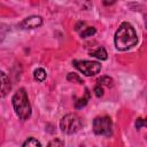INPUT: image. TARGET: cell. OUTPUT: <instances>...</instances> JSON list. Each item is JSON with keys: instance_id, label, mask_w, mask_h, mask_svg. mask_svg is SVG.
I'll return each instance as SVG.
<instances>
[{"instance_id": "cell-7", "label": "cell", "mask_w": 147, "mask_h": 147, "mask_svg": "<svg viewBox=\"0 0 147 147\" xmlns=\"http://www.w3.org/2000/svg\"><path fill=\"white\" fill-rule=\"evenodd\" d=\"M11 90V84L9 82V78L7 77V75L2 71L1 72V96L5 98L7 95V93Z\"/></svg>"}, {"instance_id": "cell-15", "label": "cell", "mask_w": 147, "mask_h": 147, "mask_svg": "<svg viewBox=\"0 0 147 147\" xmlns=\"http://www.w3.org/2000/svg\"><path fill=\"white\" fill-rule=\"evenodd\" d=\"M136 127L141 129V127H147V117L146 118H138L136 121Z\"/></svg>"}, {"instance_id": "cell-16", "label": "cell", "mask_w": 147, "mask_h": 147, "mask_svg": "<svg viewBox=\"0 0 147 147\" xmlns=\"http://www.w3.org/2000/svg\"><path fill=\"white\" fill-rule=\"evenodd\" d=\"M64 145V141H62V140H60L59 138H55L54 140H52V141H49L48 142V146L49 147H53V146H55V147H61V146H63Z\"/></svg>"}, {"instance_id": "cell-4", "label": "cell", "mask_w": 147, "mask_h": 147, "mask_svg": "<svg viewBox=\"0 0 147 147\" xmlns=\"http://www.w3.org/2000/svg\"><path fill=\"white\" fill-rule=\"evenodd\" d=\"M93 131L98 136L110 137L113 134V122L108 116H98L93 121Z\"/></svg>"}, {"instance_id": "cell-12", "label": "cell", "mask_w": 147, "mask_h": 147, "mask_svg": "<svg viewBox=\"0 0 147 147\" xmlns=\"http://www.w3.org/2000/svg\"><path fill=\"white\" fill-rule=\"evenodd\" d=\"M46 76H47V74H46V71H45L42 68H38V69H36L34 72H33V77H34V79L38 80V82H42V80H45Z\"/></svg>"}, {"instance_id": "cell-2", "label": "cell", "mask_w": 147, "mask_h": 147, "mask_svg": "<svg viewBox=\"0 0 147 147\" xmlns=\"http://www.w3.org/2000/svg\"><path fill=\"white\" fill-rule=\"evenodd\" d=\"M13 107L16 115L22 119L26 121L31 116V105L28 98V94L24 88H20L13 95Z\"/></svg>"}, {"instance_id": "cell-9", "label": "cell", "mask_w": 147, "mask_h": 147, "mask_svg": "<svg viewBox=\"0 0 147 147\" xmlns=\"http://www.w3.org/2000/svg\"><path fill=\"white\" fill-rule=\"evenodd\" d=\"M88 100H90V92H88V90L86 88V91H85V95L82 96L80 99H78L77 101H75V107H76V109H80V108L85 107V106L87 105Z\"/></svg>"}, {"instance_id": "cell-17", "label": "cell", "mask_w": 147, "mask_h": 147, "mask_svg": "<svg viewBox=\"0 0 147 147\" xmlns=\"http://www.w3.org/2000/svg\"><path fill=\"white\" fill-rule=\"evenodd\" d=\"M94 94L98 96V98H101L102 95H103V90H102V87H101V85H96L95 87H94Z\"/></svg>"}, {"instance_id": "cell-5", "label": "cell", "mask_w": 147, "mask_h": 147, "mask_svg": "<svg viewBox=\"0 0 147 147\" xmlns=\"http://www.w3.org/2000/svg\"><path fill=\"white\" fill-rule=\"evenodd\" d=\"M74 67L78 69L83 75L90 77L99 74L101 71V64L96 61H88V60H75L72 62Z\"/></svg>"}, {"instance_id": "cell-19", "label": "cell", "mask_w": 147, "mask_h": 147, "mask_svg": "<svg viewBox=\"0 0 147 147\" xmlns=\"http://www.w3.org/2000/svg\"><path fill=\"white\" fill-rule=\"evenodd\" d=\"M146 28H147V21H146Z\"/></svg>"}, {"instance_id": "cell-1", "label": "cell", "mask_w": 147, "mask_h": 147, "mask_svg": "<svg viewBox=\"0 0 147 147\" xmlns=\"http://www.w3.org/2000/svg\"><path fill=\"white\" fill-rule=\"evenodd\" d=\"M114 42L118 51H126L132 48L138 42V37L133 26L127 22H123L115 33Z\"/></svg>"}, {"instance_id": "cell-18", "label": "cell", "mask_w": 147, "mask_h": 147, "mask_svg": "<svg viewBox=\"0 0 147 147\" xmlns=\"http://www.w3.org/2000/svg\"><path fill=\"white\" fill-rule=\"evenodd\" d=\"M115 1H116V0H102V2H103L105 6H110V5H113Z\"/></svg>"}, {"instance_id": "cell-6", "label": "cell", "mask_w": 147, "mask_h": 147, "mask_svg": "<svg viewBox=\"0 0 147 147\" xmlns=\"http://www.w3.org/2000/svg\"><path fill=\"white\" fill-rule=\"evenodd\" d=\"M42 24V18L40 16H37V15H32V16H29L26 18H24L21 23H20V26L22 29H25V30H30V29H36V28H39L40 25Z\"/></svg>"}, {"instance_id": "cell-13", "label": "cell", "mask_w": 147, "mask_h": 147, "mask_svg": "<svg viewBox=\"0 0 147 147\" xmlns=\"http://www.w3.org/2000/svg\"><path fill=\"white\" fill-rule=\"evenodd\" d=\"M96 32V30H95V28H93V26H87L85 30H83L82 32H80V37L82 38H87V37H92L94 33Z\"/></svg>"}, {"instance_id": "cell-10", "label": "cell", "mask_w": 147, "mask_h": 147, "mask_svg": "<svg viewBox=\"0 0 147 147\" xmlns=\"http://www.w3.org/2000/svg\"><path fill=\"white\" fill-rule=\"evenodd\" d=\"M96 83L99 85H101V86L103 85V86H107V87H111L114 85V80L109 76H101L100 78H98Z\"/></svg>"}, {"instance_id": "cell-8", "label": "cell", "mask_w": 147, "mask_h": 147, "mask_svg": "<svg viewBox=\"0 0 147 147\" xmlns=\"http://www.w3.org/2000/svg\"><path fill=\"white\" fill-rule=\"evenodd\" d=\"M90 55L91 56H94V57H96L99 60H106L108 54H107V52H106V49L103 47H98L96 49L91 51L90 52Z\"/></svg>"}, {"instance_id": "cell-11", "label": "cell", "mask_w": 147, "mask_h": 147, "mask_svg": "<svg viewBox=\"0 0 147 147\" xmlns=\"http://www.w3.org/2000/svg\"><path fill=\"white\" fill-rule=\"evenodd\" d=\"M22 146L23 147H41V144H40V141H38L36 138H33V137H30V138H28L23 144H22Z\"/></svg>"}, {"instance_id": "cell-14", "label": "cell", "mask_w": 147, "mask_h": 147, "mask_svg": "<svg viewBox=\"0 0 147 147\" xmlns=\"http://www.w3.org/2000/svg\"><path fill=\"white\" fill-rule=\"evenodd\" d=\"M67 79L69 82H75V83H78V84H83L84 82L82 80V78L77 75V74H74V72H70L68 76H67Z\"/></svg>"}, {"instance_id": "cell-3", "label": "cell", "mask_w": 147, "mask_h": 147, "mask_svg": "<svg viewBox=\"0 0 147 147\" xmlns=\"http://www.w3.org/2000/svg\"><path fill=\"white\" fill-rule=\"evenodd\" d=\"M82 126H83L82 118L77 114H74V113L67 114L60 121V129L62 132L67 134H74L78 132Z\"/></svg>"}]
</instances>
